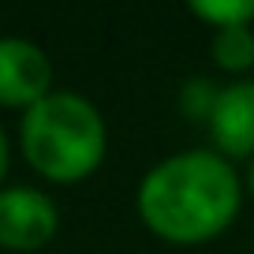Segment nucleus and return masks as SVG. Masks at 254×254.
<instances>
[{
    "label": "nucleus",
    "instance_id": "nucleus-1",
    "mask_svg": "<svg viewBox=\"0 0 254 254\" xmlns=\"http://www.w3.org/2000/svg\"><path fill=\"white\" fill-rule=\"evenodd\" d=\"M239 209V180L217 153L194 150L168 157L138 187V213L172 243H202L232 224Z\"/></svg>",
    "mask_w": 254,
    "mask_h": 254
},
{
    "label": "nucleus",
    "instance_id": "nucleus-7",
    "mask_svg": "<svg viewBox=\"0 0 254 254\" xmlns=\"http://www.w3.org/2000/svg\"><path fill=\"white\" fill-rule=\"evenodd\" d=\"M190 11L206 23L221 26H247L254 19V0H194Z\"/></svg>",
    "mask_w": 254,
    "mask_h": 254
},
{
    "label": "nucleus",
    "instance_id": "nucleus-3",
    "mask_svg": "<svg viewBox=\"0 0 254 254\" xmlns=\"http://www.w3.org/2000/svg\"><path fill=\"white\" fill-rule=\"evenodd\" d=\"M56 236V206L30 187L0 190V247L38 251Z\"/></svg>",
    "mask_w": 254,
    "mask_h": 254
},
{
    "label": "nucleus",
    "instance_id": "nucleus-6",
    "mask_svg": "<svg viewBox=\"0 0 254 254\" xmlns=\"http://www.w3.org/2000/svg\"><path fill=\"white\" fill-rule=\"evenodd\" d=\"M213 60L228 71H247L254 64V34L251 26H221L213 34Z\"/></svg>",
    "mask_w": 254,
    "mask_h": 254
},
{
    "label": "nucleus",
    "instance_id": "nucleus-9",
    "mask_svg": "<svg viewBox=\"0 0 254 254\" xmlns=\"http://www.w3.org/2000/svg\"><path fill=\"white\" fill-rule=\"evenodd\" d=\"M4 168H8V138L0 131V176H4Z\"/></svg>",
    "mask_w": 254,
    "mask_h": 254
},
{
    "label": "nucleus",
    "instance_id": "nucleus-8",
    "mask_svg": "<svg viewBox=\"0 0 254 254\" xmlns=\"http://www.w3.org/2000/svg\"><path fill=\"white\" fill-rule=\"evenodd\" d=\"M217 94H221V90H217L213 82H206V79H190L187 90H183V97H180V105H183V112H187V116L202 120V116H213Z\"/></svg>",
    "mask_w": 254,
    "mask_h": 254
},
{
    "label": "nucleus",
    "instance_id": "nucleus-2",
    "mask_svg": "<svg viewBox=\"0 0 254 254\" xmlns=\"http://www.w3.org/2000/svg\"><path fill=\"white\" fill-rule=\"evenodd\" d=\"M23 150L41 176L56 183H75L101 161L105 124L86 97L53 90L34 109H26Z\"/></svg>",
    "mask_w": 254,
    "mask_h": 254
},
{
    "label": "nucleus",
    "instance_id": "nucleus-10",
    "mask_svg": "<svg viewBox=\"0 0 254 254\" xmlns=\"http://www.w3.org/2000/svg\"><path fill=\"white\" fill-rule=\"evenodd\" d=\"M251 190H254V165H251Z\"/></svg>",
    "mask_w": 254,
    "mask_h": 254
},
{
    "label": "nucleus",
    "instance_id": "nucleus-5",
    "mask_svg": "<svg viewBox=\"0 0 254 254\" xmlns=\"http://www.w3.org/2000/svg\"><path fill=\"white\" fill-rule=\"evenodd\" d=\"M209 131H213V142L232 157L254 150V82H232L217 94Z\"/></svg>",
    "mask_w": 254,
    "mask_h": 254
},
{
    "label": "nucleus",
    "instance_id": "nucleus-4",
    "mask_svg": "<svg viewBox=\"0 0 254 254\" xmlns=\"http://www.w3.org/2000/svg\"><path fill=\"white\" fill-rule=\"evenodd\" d=\"M53 67L38 45L23 38H0V105H38L53 94Z\"/></svg>",
    "mask_w": 254,
    "mask_h": 254
}]
</instances>
